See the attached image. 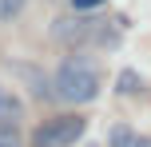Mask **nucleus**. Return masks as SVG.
Returning a JSON list of instances; mask_svg holds the SVG:
<instances>
[{
	"label": "nucleus",
	"mask_w": 151,
	"mask_h": 147,
	"mask_svg": "<svg viewBox=\"0 0 151 147\" xmlns=\"http://www.w3.org/2000/svg\"><path fill=\"white\" fill-rule=\"evenodd\" d=\"M52 87H56V95H60L64 103H91L99 95V72H96V64L88 60V56H68V60L56 68V76H52Z\"/></svg>",
	"instance_id": "1"
},
{
	"label": "nucleus",
	"mask_w": 151,
	"mask_h": 147,
	"mask_svg": "<svg viewBox=\"0 0 151 147\" xmlns=\"http://www.w3.org/2000/svg\"><path fill=\"white\" fill-rule=\"evenodd\" d=\"M83 127H88V119L76 115V111L72 115H52L32 131V147H72L83 139Z\"/></svg>",
	"instance_id": "2"
},
{
	"label": "nucleus",
	"mask_w": 151,
	"mask_h": 147,
	"mask_svg": "<svg viewBox=\"0 0 151 147\" xmlns=\"http://www.w3.org/2000/svg\"><path fill=\"white\" fill-rule=\"evenodd\" d=\"M143 87H147V80L139 76L135 68H123L119 76H115V92L119 95H143Z\"/></svg>",
	"instance_id": "3"
},
{
	"label": "nucleus",
	"mask_w": 151,
	"mask_h": 147,
	"mask_svg": "<svg viewBox=\"0 0 151 147\" xmlns=\"http://www.w3.org/2000/svg\"><path fill=\"white\" fill-rule=\"evenodd\" d=\"M139 139H143V135L131 131L127 123H115V127H111V135H107V147H139Z\"/></svg>",
	"instance_id": "4"
},
{
	"label": "nucleus",
	"mask_w": 151,
	"mask_h": 147,
	"mask_svg": "<svg viewBox=\"0 0 151 147\" xmlns=\"http://www.w3.org/2000/svg\"><path fill=\"white\" fill-rule=\"evenodd\" d=\"M24 80H28V84H32V95H36V100H52V95H56L52 80H44V72L28 68V72H24Z\"/></svg>",
	"instance_id": "5"
},
{
	"label": "nucleus",
	"mask_w": 151,
	"mask_h": 147,
	"mask_svg": "<svg viewBox=\"0 0 151 147\" xmlns=\"http://www.w3.org/2000/svg\"><path fill=\"white\" fill-rule=\"evenodd\" d=\"M0 147H24L20 123H12V119H0Z\"/></svg>",
	"instance_id": "6"
},
{
	"label": "nucleus",
	"mask_w": 151,
	"mask_h": 147,
	"mask_svg": "<svg viewBox=\"0 0 151 147\" xmlns=\"http://www.w3.org/2000/svg\"><path fill=\"white\" fill-rule=\"evenodd\" d=\"M0 119H12V123H20V119H24V108H20L16 95H4V100H0Z\"/></svg>",
	"instance_id": "7"
},
{
	"label": "nucleus",
	"mask_w": 151,
	"mask_h": 147,
	"mask_svg": "<svg viewBox=\"0 0 151 147\" xmlns=\"http://www.w3.org/2000/svg\"><path fill=\"white\" fill-rule=\"evenodd\" d=\"M24 4H28V0H0V24L16 20V16L24 12Z\"/></svg>",
	"instance_id": "8"
},
{
	"label": "nucleus",
	"mask_w": 151,
	"mask_h": 147,
	"mask_svg": "<svg viewBox=\"0 0 151 147\" xmlns=\"http://www.w3.org/2000/svg\"><path fill=\"white\" fill-rule=\"evenodd\" d=\"M107 0H72V8L76 12H96V8H104Z\"/></svg>",
	"instance_id": "9"
},
{
	"label": "nucleus",
	"mask_w": 151,
	"mask_h": 147,
	"mask_svg": "<svg viewBox=\"0 0 151 147\" xmlns=\"http://www.w3.org/2000/svg\"><path fill=\"white\" fill-rule=\"evenodd\" d=\"M139 147H151V139H147V135H143V139H139Z\"/></svg>",
	"instance_id": "10"
},
{
	"label": "nucleus",
	"mask_w": 151,
	"mask_h": 147,
	"mask_svg": "<svg viewBox=\"0 0 151 147\" xmlns=\"http://www.w3.org/2000/svg\"><path fill=\"white\" fill-rule=\"evenodd\" d=\"M4 95H8V92H4V87H0V100H4Z\"/></svg>",
	"instance_id": "11"
}]
</instances>
